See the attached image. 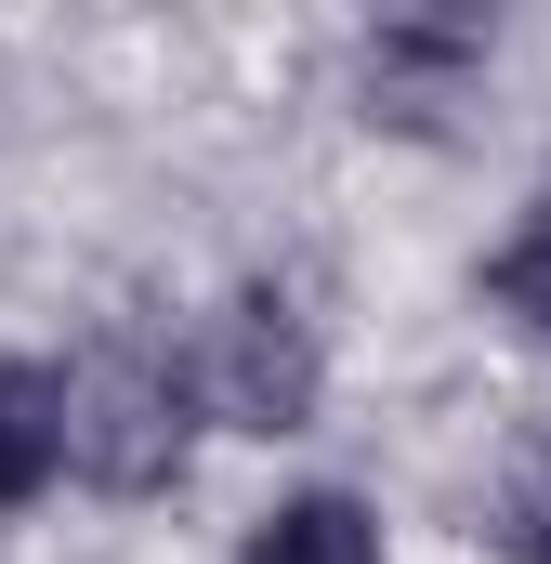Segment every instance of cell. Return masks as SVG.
<instances>
[{
    "mask_svg": "<svg viewBox=\"0 0 551 564\" xmlns=\"http://www.w3.org/2000/svg\"><path fill=\"white\" fill-rule=\"evenodd\" d=\"M53 394H66V473H79V486H106V499L184 486V446H197V381H184V355L106 328L79 368H53Z\"/></svg>",
    "mask_w": 551,
    "mask_h": 564,
    "instance_id": "obj_1",
    "label": "cell"
},
{
    "mask_svg": "<svg viewBox=\"0 0 551 564\" xmlns=\"http://www.w3.org/2000/svg\"><path fill=\"white\" fill-rule=\"evenodd\" d=\"M473 79H486V26L473 13H395V26H368V119L433 132Z\"/></svg>",
    "mask_w": 551,
    "mask_h": 564,
    "instance_id": "obj_3",
    "label": "cell"
},
{
    "mask_svg": "<svg viewBox=\"0 0 551 564\" xmlns=\"http://www.w3.org/2000/svg\"><path fill=\"white\" fill-rule=\"evenodd\" d=\"M197 408L237 433H302L315 421V394H328V355H315V328H302V302L289 289H237L224 315H210V341H197Z\"/></svg>",
    "mask_w": 551,
    "mask_h": 564,
    "instance_id": "obj_2",
    "label": "cell"
},
{
    "mask_svg": "<svg viewBox=\"0 0 551 564\" xmlns=\"http://www.w3.org/2000/svg\"><path fill=\"white\" fill-rule=\"evenodd\" d=\"M486 289H499V315H512V328H526V341L551 355V197L526 210V237L486 263Z\"/></svg>",
    "mask_w": 551,
    "mask_h": 564,
    "instance_id": "obj_6",
    "label": "cell"
},
{
    "mask_svg": "<svg viewBox=\"0 0 551 564\" xmlns=\"http://www.w3.org/2000/svg\"><path fill=\"white\" fill-rule=\"evenodd\" d=\"M512 539H526V564H551V486L526 499V525H512Z\"/></svg>",
    "mask_w": 551,
    "mask_h": 564,
    "instance_id": "obj_7",
    "label": "cell"
},
{
    "mask_svg": "<svg viewBox=\"0 0 551 564\" xmlns=\"http://www.w3.org/2000/svg\"><path fill=\"white\" fill-rule=\"evenodd\" d=\"M66 473V394L53 368H0V512H26Z\"/></svg>",
    "mask_w": 551,
    "mask_h": 564,
    "instance_id": "obj_4",
    "label": "cell"
},
{
    "mask_svg": "<svg viewBox=\"0 0 551 564\" xmlns=\"http://www.w3.org/2000/svg\"><path fill=\"white\" fill-rule=\"evenodd\" d=\"M250 564H381V525L342 486H315V499H276L263 525H250Z\"/></svg>",
    "mask_w": 551,
    "mask_h": 564,
    "instance_id": "obj_5",
    "label": "cell"
}]
</instances>
